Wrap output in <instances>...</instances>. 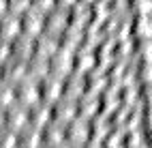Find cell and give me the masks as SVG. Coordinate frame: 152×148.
I'll return each instance as SVG.
<instances>
[{
  "instance_id": "cell-1",
  "label": "cell",
  "mask_w": 152,
  "mask_h": 148,
  "mask_svg": "<svg viewBox=\"0 0 152 148\" xmlns=\"http://www.w3.org/2000/svg\"><path fill=\"white\" fill-rule=\"evenodd\" d=\"M137 32L146 39H152V15H141L137 22Z\"/></svg>"
},
{
  "instance_id": "cell-2",
  "label": "cell",
  "mask_w": 152,
  "mask_h": 148,
  "mask_svg": "<svg viewBox=\"0 0 152 148\" xmlns=\"http://www.w3.org/2000/svg\"><path fill=\"white\" fill-rule=\"evenodd\" d=\"M139 49H141V56L146 58V62H152V39H146V41H141Z\"/></svg>"
},
{
  "instance_id": "cell-3",
  "label": "cell",
  "mask_w": 152,
  "mask_h": 148,
  "mask_svg": "<svg viewBox=\"0 0 152 148\" xmlns=\"http://www.w3.org/2000/svg\"><path fill=\"white\" fill-rule=\"evenodd\" d=\"M141 77H144L146 82L152 84V62H146V67L141 69Z\"/></svg>"
},
{
  "instance_id": "cell-4",
  "label": "cell",
  "mask_w": 152,
  "mask_h": 148,
  "mask_svg": "<svg viewBox=\"0 0 152 148\" xmlns=\"http://www.w3.org/2000/svg\"><path fill=\"white\" fill-rule=\"evenodd\" d=\"M146 97H148V101H150V103H152V86H150V88H148V92H146Z\"/></svg>"
},
{
  "instance_id": "cell-5",
  "label": "cell",
  "mask_w": 152,
  "mask_h": 148,
  "mask_svg": "<svg viewBox=\"0 0 152 148\" xmlns=\"http://www.w3.org/2000/svg\"><path fill=\"white\" fill-rule=\"evenodd\" d=\"M148 125H150V129H152V110L148 112Z\"/></svg>"
}]
</instances>
